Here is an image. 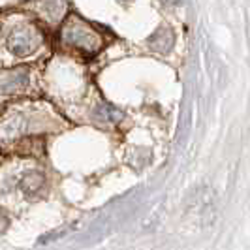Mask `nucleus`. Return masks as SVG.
I'll use <instances>...</instances> for the list:
<instances>
[{
    "mask_svg": "<svg viewBox=\"0 0 250 250\" xmlns=\"http://www.w3.org/2000/svg\"><path fill=\"white\" fill-rule=\"evenodd\" d=\"M36 38L32 36L28 30L25 28H19V30H15L10 38V49L12 53L15 55H19V57H23V55H30L32 51L36 49Z\"/></svg>",
    "mask_w": 250,
    "mask_h": 250,
    "instance_id": "1",
    "label": "nucleus"
}]
</instances>
